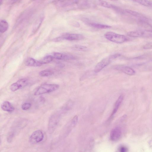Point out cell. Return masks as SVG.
<instances>
[{
	"instance_id": "obj_1",
	"label": "cell",
	"mask_w": 152,
	"mask_h": 152,
	"mask_svg": "<svg viewBox=\"0 0 152 152\" xmlns=\"http://www.w3.org/2000/svg\"><path fill=\"white\" fill-rule=\"evenodd\" d=\"M120 56V54L115 53L103 58L96 64L94 69V72L96 73L99 72L113 60Z\"/></svg>"
},
{
	"instance_id": "obj_2",
	"label": "cell",
	"mask_w": 152,
	"mask_h": 152,
	"mask_svg": "<svg viewBox=\"0 0 152 152\" xmlns=\"http://www.w3.org/2000/svg\"><path fill=\"white\" fill-rule=\"evenodd\" d=\"M59 86L54 84H45L40 86L34 93L35 95H39L50 93L58 89Z\"/></svg>"
},
{
	"instance_id": "obj_3",
	"label": "cell",
	"mask_w": 152,
	"mask_h": 152,
	"mask_svg": "<svg viewBox=\"0 0 152 152\" xmlns=\"http://www.w3.org/2000/svg\"><path fill=\"white\" fill-rule=\"evenodd\" d=\"M104 37L108 40L118 44L123 43L127 40L125 36L111 31L106 33L104 34Z\"/></svg>"
},
{
	"instance_id": "obj_4",
	"label": "cell",
	"mask_w": 152,
	"mask_h": 152,
	"mask_svg": "<svg viewBox=\"0 0 152 152\" xmlns=\"http://www.w3.org/2000/svg\"><path fill=\"white\" fill-rule=\"evenodd\" d=\"M59 119V115L56 113L52 115L49 119L48 130L50 134L52 133L55 131L58 124Z\"/></svg>"
},
{
	"instance_id": "obj_5",
	"label": "cell",
	"mask_w": 152,
	"mask_h": 152,
	"mask_svg": "<svg viewBox=\"0 0 152 152\" xmlns=\"http://www.w3.org/2000/svg\"><path fill=\"white\" fill-rule=\"evenodd\" d=\"M44 137V134L40 130L34 132L29 138L30 142L32 144H36L42 141Z\"/></svg>"
},
{
	"instance_id": "obj_6",
	"label": "cell",
	"mask_w": 152,
	"mask_h": 152,
	"mask_svg": "<svg viewBox=\"0 0 152 152\" xmlns=\"http://www.w3.org/2000/svg\"><path fill=\"white\" fill-rule=\"evenodd\" d=\"M28 83V79H20L12 84L10 87V89L12 91H15L23 88L27 86Z\"/></svg>"
},
{
	"instance_id": "obj_7",
	"label": "cell",
	"mask_w": 152,
	"mask_h": 152,
	"mask_svg": "<svg viewBox=\"0 0 152 152\" xmlns=\"http://www.w3.org/2000/svg\"><path fill=\"white\" fill-rule=\"evenodd\" d=\"M61 40L65 39L70 41L80 40L84 38V36L79 34L65 33L59 37Z\"/></svg>"
},
{
	"instance_id": "obj_8",
	"label": "cell",
	"mask_w": 152,
	"mask_h": 152,
	"mask_svg": "<svg viewBox=\"0 0 152 152\" xmlns=\"http://www.w3.org/2000/svg\"><path fill=\"white\" fill-rule=\"evenodd\" d=\"M127 35L132 37H152V32L144 30H137L129 32Z\"/></svg>"
},
{
	"instance_id": "obj_9",
	"label": "cell",
	"mask_w": 152,
	"mask_h": 152,
	"mask_svg": "<svg viewBox=\"0 0 152 152\" xmlns=\"http://www.w3.org/2000/svg\"><path fill=\"white\" fill-rule=\"evenodd\" d=\"M75 1L73 0H54L53 3L57 7L65 9L72 5Z\"/></svg>"
},
{
	"instance_id": "obj_10",
	"label": "cell",
	"mask_w": 152,
	"mask_h": 152,
	"mask_svg": "<svg viewBox=\"0 0 152 152\" xmlns=\"http://www.w3.org/2000/svg\"><path fill=\"white\" fill-rule=\"evenodd\" d=\"M122 131L121 128L117 127L112 129L110 134V139L113 141L118 140L121 137Z\"/></svg>"
},
{
	"instance_id": "obj_11",
	"label": "cell",
	"mask_w": 152,
	"mask_h": 152,
	"mask_svg": "<svg viewBox=\"0 0 152 152\" xmlns=\"http://www.w3.org/2000/svg\"><path fill=\"white\" fill-rule=\"evenodd\" d=\"M115 68V69L129 75H134L135 73V71L129 66L123 65H118L116 66Z\"/></svg>"
},
{
	"instance_id": "obj_12",
	"label": "cell",
	"mask_w": 152,
	"mask_h": 152,
	"mask_svg": "<svg viewBox=\"0 0 152 152\" xmlns=\"http://www.w3.org/2000/svg\"><path fill=\"white\" fill-rule=\"evenodd\" d=\"M53 56L56 59L61 60H72L76 58L75 57L72 55L58 52L55 53Z\"/></svg>"
},
{
	"instance_id": "obj_13",
	"label": "cell",
	"mask_w": 152,
	"mask_h": 152,
	"mask_svg": "<svg viewBox=\"0 0 152 152\" xmlns=\"http://www.w3.org/2000/svg\"><path fill=\"white\" fill-rule=\"evenodd\" d=\"M25 64L27 66L35 67L40 66L42 64L40 61L31 57L28 58L25 61Z\"/></svg>"
},
{
	"instance_id": "obj_14",
	"label": "cell",
	"mask_w": 152,
	"mask_h": 152,
	"mask_svg": "<svg viewBox=\"0 0 152 152\" xmlns=\"http://www.w3.org/2000/svg\"><path fill=\"white\" fill-rule=\"evenodd\" d=\"M1 108L4 111L11 113L15 110V107L9 101L4 102L1 105Z\"/></svg>"
},
{
	"instance_id": "obj_15",
	"label": "cell",
	"mask_w": 152,
	"mask_h": 152,
	"mask_svg": "<svg viewBox=\"0 0 152 152\" xmlns=\"http://www.w3.org/2000/svg\"><path fill=\"white\" fill-rule=\"evenodd\" d=\"M98 3L99 5L102 7L113 9L117 12L120 9V8L103 0H99Z\"/></svg>"
},
{
	"instance_id": "obj_16",
	"label": "cell",
	"mask_w": 152,
	"mask_h": 152,
	"mask_svg": "<svg viewBox=\"0 0 152 152\" xmlns=\"http://www.w3.org/2000/svg\"><path fill=\"white\" fill-rule=\"evenodd\" d=\"M138 23L140 27L143 28V30L152 32V26L146 20H139Z\"/></svg>"
},
{
	"instance_id": "obj_17",
	"label": "cell",
	"mask_w": 152,
	"mask_h": 152,
	"mask_svg": "<svg viewBox=\"0 0 152 152\" xmlns=\"http://www.w3.org/2000/svg\"><path fill=\"white\" fill-rule=\"evenodd\" d=\"M44 19L43 15H41L36 20L33 27L32 32L35 33L39 28Z\"/></svg>"
},
{
	"instance_id": "obj_18",
	"label": "cell",
	"mask_w": 152,
	"mask_h": 152,
	"mask_svg": "<svg viewBox=\"0 0 152 152\" xmlns=\"http://www.w3.org/2000/svg\"><path fill=\"white\" fill-rule=\"evenodd\" d=\"M88 24L92 27L100 29H108L111 27L109 25L94 22H88Z\"/></svg>"
},
{
	"instance_id": "obj_19",
	"label": "cell",
	"mask_w": 152,
	"mask_h": 152,
	"mask_svg": "<svg viewBox=\"0 0 152 152\" xmlns=\"http://www.w3.org/2000/svg\"><path fill=\"white\" fill-rule=\"evenodd\" d=\"M125 11L126 13H127L135 17L138 18L139 20H147V18L143 15L138 12L128 9H125Z\"/></svg>"
},
{
	"instance_id": "obj_20",
	"label": "cell",
	"mask_w": 152,
	"mask_h": 152,
	"mask_svg": "<svg viewBox=\"0 0 152 152\" xmlns=\"http://www.w3.org/2000/svg\"><path fill=\"white\" fill-rule=\"evenodd\" d=\"M123 99V96L122 95H120L116 101L113 110L110 116V117H113L116 113L118 109L120 104H121Z\"/></svg>"
},
{
	"instance_id": "obj_21",
	"label": "cell",
	"mask_w": 152,
	"mask_h": 152,
	"mask_svg": "<svg viewBox=\"0 0 152 152\" xmlns=\"http://www.w3.org/2000/svg\"><path fill=\"white\" fill-rule=\"evenodd\" d=\"M9 27V24L7 22L3 20H1L0 23V31L1 33L6 32Z\"/></svg>"
},
{
	"instance_id": "obj_22",
	"label": "cell",
	"mask_w": 152,
	"mask_h": 152,
	"mask_svg": "<svg viewBox=\"0 0 152 152\" xmlns=\"http://www.w3.org/2000/svg\"><path fill=\"white\" fill-rule=\"evenodd\" d=\"M140 4L148 7H152V2L148 0H131Z\"/></svg>"
},
{
	"instance_id": "obj_23",
	"label": "cell",
	"mask_w": 152,
	"mask_h": 152,
	"mask_svg": "<svg viewBox=\"0 0 152 152\" xmlns=\"http://www.w3.org/2000/svg\"><path fill=\"white\" fill-rule=\"evenodd\" d=\"M72 48L74 50L80 51H86L88 50L87 47L78 45H74Z\"/></svg>"
},
{
	"instance_id": "obj_24",
	"label": "cell",
	"mask_w": 152,
	"mask_h": 152,
	"mask_svg": "<svg viewBox=\"0 0 152 152\" xmlns=\"http://www.w3.org/2000/svg\"><path fill=\"white\" fill-rule=\"evenodd\" d=\"M54 58L53 56L47 55L44 57L40 61L42 64L49 63L53 61Z\"/></svg>"
},
{
	"instance_id": "obj_25",
	"label": "cell",
	"mask_w": 152,
	"mask_h": 152,
	"mask_svg": "<svg viewBox=\"0 0 152 152\" xmlns=\"http://www.w3.org/2000/svg\"><path fill=\"white\" fill-rule=\"evenodd\" d=\"M53 74V72L49 70H44L39 72V76L42 77H47L52 75Z\"/></svg>"
},
{
	"instance_id": "obj_26",
	"label": "cell",
	"mask_w": 152,
	"mask_h": 152,
	"mask_svg": "<svg viewBox=\"0 0 152 152\" xmlns=\"http://www.w3.org/2000/svg\"><path fill=\"white\" fill-rule=\"evenodd\" d=\"M88 0H75V2L79 6H87L89 4L88 1Z\"/></svg>"
},
{
	"instance_id": "obj_27",
	"label": "cell",
	"mask_w": 152,
	"mask_h": 152,
	"mask_svg": "<svg viewBox=\"0 0 152 152\" xmlns=\"http://www.w3.org/2000/svg\"><path fill=\"white\" fill-rule=\"evenodd\" d=\"M32 104L30 102H26L23 103L21 105L22 109L24 110L29 109L31 107Z\"/></svg>"
},
{
	"instance_id": "obj_28",
	"label": "cell",
	"mask_w": 152,
	"mask_h": 152,
	"mask_svg": "<svg viewBox=\"0 0 152 152\" xmlns=\"http://www.w3.org/2000/svg\"><path fill=\"white\" fill-rule=\"evenodd\" d=\"M14 134L12 132H10L7 135V140L8 142H10L12 140Z\"/></svg>"
},
{
	"instance_id": "obj_29",
	"label": "cell",
	"mask_w": 152,
	"mask_h": 152,
	"mask_svg": "<svg viewBox=\"0 0 152 152\" xmlns=\"http://www.w3.org/2000/svg\"><path fill=\"white\" fill-rule=\"evenodd\" d=\"M78 121V116L77 115L75 116L73 119L72 121V126L74 127L77 124Z\"/></svg>"
},
{
	"instance_id": "obj_30",
	"label": "cell",
	"mask_w": 152,
	"mask_h": 152,
	"mask_svg": "<svg viewBox=\"0 0 152 152\" xmlns=\"http://www.w3.org/2000/svg\"><path fill=\"white\" fill-rule=\"evenodd\" d=\"M143 48L144 49H152V42H149L143 46Z\"/></svg>"
},
{
	"instance_id": "obj_31",
	"label": "cell",
	"mask_w": 152,
	"mask_h": 152,
	"mask_svg": "<svg viewBox=\"0 0 152 152\" xmlns=\"http://www.w3.org/2000/svg\"><path fill=\"white\" fill-rule=\"evenodd\" d=\"M119 150L121 152H125L127 151V148L124 146H121L120 147Z\"/></svg>"
},
{
	"instance_id": "obj_32",
	"label": "cell",
	"mask_w": 152,
	"mask_h": 152,
	"mask_svg": "<svg viewBox=\"0 0 152 152\" xmlns=\"http://www.w3.org/2000/svg\"><path fill=\"white\" fill-rule=\"evenodd\" d=\"M2 0H0V4H1V3H2Z\"/></svg>"
},
{
	"instance_id": "obj_33",
	"label": "cell",
	"mask_w": 152,
	"mask_h": 152,
	"mask_svg": "<svg viewBox=\"0 0 152 152\" xmlns=\"http://www.w3.org/2000/svg\"><path fill=\"white\" fill-rule=\"evenodd\" d=\"M110 0L113 1H117V0Z\"/></svg>"
},
{
	"instance_id": "obj_34",
	"label": "cell",
	"mask_w": 152,
	"mask_h": 152,
	"mask_svg": "<svg viewBox=\"0 0 152 152\" xmlns=\"http://www.w3.org/2000/svg\"></svg>"
},
{
	"instance_id": "obj_35",
	"label": "cell",
	"mask_w": 152,
	"mask_h": 152,
	"mask_svg": "<svg viewBox=\"0 0 152 152\" xmlns=\"http://www.w3.org/2000/svg\"></svg>"
}]
</instances>
